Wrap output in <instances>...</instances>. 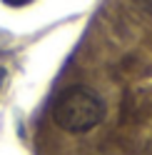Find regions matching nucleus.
<instances>
[{"label":"nucleus","instance_id":"obj_1","mask_svg":"<svg viewBox=\"0 0 152 155\" xmlns=\"http://www.w3.org/2000/svg\"><path fill=\"white\" fill-rule=\"evenodd\" d=\"M105 105L95 90L85 85L65 88L52 103V120L68 133H87L102 120Z\"/></svg>","mask_w":152,"mask_h":155},{"label":"nucleus","instance_id":"obj_2","mask_svg":"<svg viewBox=\"0 0 152 155\" xmlns=\"http://www.w3.org/2000/svg\"><path fill=\"white\" fill-rule=\"evenodd\" d=\"M135 3H137L145 13H150V15H152V0H135Z\"/></svg>","mask_w":152,"mask_h":155},{"label":"nucleus","instance_id":"obj_3","mask_svg":"<svg viewBox=\"0 0 152 155\" xmlns=\"http://www.w3.org/2000/svg\"><path fill=\"white\" fill-rule=\"evenodd\" d=\"M8 5H25V3H30V0H5Z\"/></svg>","mask_w":152,"mask_h":155},{"label":"nucleus","instance_id":"obj_4","mask_svg":"<svg viewBox=\"0 0 152 155\" xmlns=\"http://www.w3.org/2000/svg\"><path fill=\"white\" fill-rule=\"evenodd\" d=\"M5 83V68H0V85Z\"/></svg>","mask_w":152,"mask_h":155}]
</instances>
